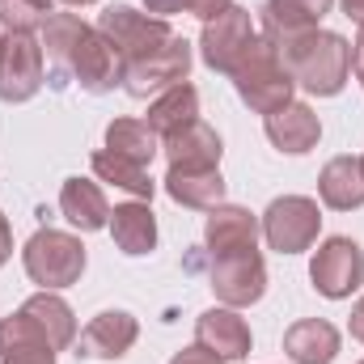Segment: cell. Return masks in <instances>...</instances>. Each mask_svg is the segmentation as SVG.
I'll return each instance as SVG.
<instances>
[{
    "instance_id": "13",
    "label": "cell",
    "mask_w": 364,
    "mask_h": 364,
    "mask_svg": "<svg viewBox=\"0 0 364 364\" xmlns=\"http://www.w3.org/2000/svg\"><path fill=\"white\" fill-rule=\"evenodd\" d=\"M136 335H140V322L127 309H106L81 331L77 356H85V360H119V356L132 352Z\"/></svg>"
},
{
    "instance_id": "5",
    "label": "cell",
    "mask_w": 364,
    "mask_h": 364,
    "mask_svg": "<svg viewBox=\"0 0 364 364\" xmlns=\"http://www.w3.org/2000/svg\"><path fill=\"white\" fill-rule=\"evenodd\" d=\"M186 73H191V43L174 34L166 47H157V51L123 64V90L144 102L153 93H166L170 85H182Z\"/></svg>"
},
{
    "instance_id": "19",
    "label": "cell",
    "mask_w": 364,
    "mask_h": 364,
    "mask_svg": "<svg viewBox=\"0 0 364 364\" xmlns=\"http://www.w3.org/2000/svg\"><path fill=\"white\" fill-rule=\"evenodd\" d=\"M284 352L292 364H331L339 356V331L326 318H305L292 322L284 335Z\"/></svg>"
},
{
    "instance_id": "11",
    "label": "cell",
    "mask_w": 364,
    "mask_h": 364,
    "mask_svg": "<svg viewBox=\"0 0 364 364\" xmlns=\"http://www.w3.org/2000/svg\"><path fill=\"white\" fill-rule=\"evenodd\" d=\"M212 292L229 305V309H246L267 292V267L259 259V250L246 255H229V259H212Z\"/></svg>"
},
{
    "instance_id": "2",
    "label": "cell",
    "mask_w": 364,
    "mask_h": 364,
    "mask_svg": "<svg viewBox=\"0 0 364 364\" xmlns=\"http://www.w3.org/2000/svg\"><path fill=\"white\" fill-rule=\"evenodd\" d=\"M233 85H237V97L259 110V114H272L279 106L292 102V90L296 81L288 77L284 60H279V47H275L267 34H255V43L242 51V60L233 64Z\"/></svg>"
},
{
    "instance_id": "36",
    "label": "cell",
    "mask_w": 364,
    "mask_h": 364,
    "mask_svg": "<svg viewBox=\"0 0 364 364\" xmlns=\"http://www.w3.org/2000/svg\"><path fill=\"white\" fill-rule=\"evenodd\" d=\"M64 4H73V9H81V4H97V0H64Z\"/></svg>"
},
{
    "instance_id": "29",
    "label": "cell",
    "mask_w": 364,
    "mask_h": 364,
    "mask_svg": "<svg viewBox=\"0 0 364 364\" xmlns=\"http://www.w3.org/2000/svg\"><path fill=\"white\" fill-rule=\"evenodd\" d=\"M51 13H55L51 0H0V21L13 34H30V30L47 26Z\"/></svg>"
},
{
    "instance_id": "14",
    "label": "cell",
    "mask_w": 364,
    "mask_h": 364,
    "mask_svg": "<svg viewBox=\"0 0 364 364\" xmlns=\"http://www.w3.org/2000/svg\"><path fill=\"white\" fill-rule=\"evenodd\" d=\"M203 242H208L212 259L246 255V250H255V242H259V220H255L246 208H237V203H216V208L208 212Z\"/></svg>"
},
{
    "instance_id": "17",
    "label": "cell",
    "mask_w": 364,
    "mask_h": 364,
    "mask_svg": "<svg viewBox=\"0 0 364 364\" xmlns=\"http://www.w3.org/2000/svg\"><path fill=\"white\" fill-rule=\"evenodd\" d=\"M161 149H166V157H170V170H216L220 166V136L208 127V123H191V127H182L178 136H170V140H161Z\"/></svg>"
},
{
    "instance_id": "22",
    "label": "cell",
    "mask_w": 364,
    "mask_h": 364,
    "mask_svg": "<svg viewBox=\"0 0 364 364\" xmlns=\"http://www.w3.org/2000/svg\"><path fill=\"white\" fill-rule=\"evenodd\" d=\"M335 0H267L263 4V34L284 38V34H305L318 30V21L331 13Z\"/></svg>"
},
{
    "instance_id": "7",
    "label": "cell",
    "mask_w": 364,
    "mask_h": 364,
    "mask_svg": "<svg viewBox=\"0 0 364 364\" xmlns=\"http://www.w3.org/2000/svg\"><path fill=\"white\" fill-rule=\"evenodd\" d=\"M309 279L322 296L343 301L364 284V250L352 237H326L309 263Z\"/></svg>"
},
{
    "instance_id": "15",
    "label": "cell",
    "mask_w": 364,
    "mask_h": 364,
    "mask_svg": "<svg viewBox=\"0 0 364 364\" xmlns=\"http://www.w3.org/2000/svg\"><path fill=\"white\" fill-rule=\"evenodd\" d=\"M318 136H322V123H318V114L305 102H288V106L267 114V140L279 153L301 157V153H309L318 144Z\"/></svg>"
},
{
    "instance_id": "27",
    "label": "cell",
    "mask_w": 364,
    "mask_h": 364,
    "mask_svg": "<svg viewBox=\"0 0 364 364\" xmlns=\"http://www.w3.org/2000/svg\"><path fill=\"white\" fill-rule=\"evenodd\" d=\"M106 149L127 157V161H136V166H149L161 153V136L144 119H114L106 127Z\"/></svg>"
},
{
    "instance_id": "9",
    "label": "cell",
    "mask_w": 364,
    "mask_h": 364,
    "mask_svg": "<svg viewBox=\"0 0 364 364\" xmlns=\"http://www.w3.org/2000/svg\"><path fill=\"white\" fill-rule=\"evenodd\" d=\"M43 90V47L30 34L0 38V102H30Z\"/></svg>"
},
{
    "instance_id": "18",
    "label": "cell",
    "mask_w": 364,
    "mask_h": 364,
    "mask_svg": "<svg viewBox=\"0 0 364 364\" xmlns=\"http://www.w3.org/2000/svg\"><path fill=\"white\" fill-rule=\"evenodd\" d=\"M110 237H114V246H119L123 255H132V259L149 255V250L157 246V216H153V208H149L144 199L119 203V208L110 212Z\"/></svg>"
},
{
    "instance_id": "31",
    "label": "cell",
    "mask_w": 364,
    "mask_h": 364,
    "mask_svg": "<svg viewBox=\"0 0 364 364\" xmlns=\"http://www.w3.org/2000/svg\"><path fill=\"white\" fill-rule=\"evenodd\" d=\"M170 364H225V360H216L208 348H199V343H195V348H182V352H178Z\"/></svg>"
},
{
    "instance_id": "12",
    "label": "cell",
    "mask_w": 364,
    "mask_h": 364,
    "mask_svg": "<svg viewBox=\"0 0 364 364\" xmlns=\"http://www.w3.org/2000/svg\"><path fill=\"white\" fill-rule=\"evenodd\" d=\"M195 343L199 348H208L216 360L233 364V360H246L250 356V326H246V318L237 314V309H208V314H199V322H195Z\"/></svg>"
},
{
    "instance_id": "32",
    "label": "cell",
    "mask_w": 364,
    "mask_h": 364,
    "mask_svg": "<svg viewBox=\"0 0 364 364\" xmlns=\"http://www.w3.org/2000/svg\"><path fill=\"white\" fill-rule=\"evenodd\" d=\"M9 255H13V229H9V216L0 212V267L9 263Z\"/></svg>"
},
{
    "instance_id": "37",
    "label": "cell",
    "mask_w": 364,
    "mask_h": 364,
    "mask_svg": "<svg viewBox=\"0 0 364 364\" xmlns=\"http://www.w3.org/2000/svg\"><path fill=\"white\" fill-rule=\"evenodd\" d=\"M360 364H364V360H360Z\"/></svg>"
},
{
    "instance_id": "6",
    "label": "cell",
    "mask_w": 364,
    "mask_h": 364,
    "mask_svg": "<svg viewBox=\"0 0 364 364\" xmlns=\"http://www.w3.org/2000/svg\"><path fill=\"white\" fill-rule=\"evenodd\" d=\"M318 229H322V212L305 195H284V199H275L272 208L263 212V237L279 255L309 250L314 237H318Z\"/></svg>"
},
{
    "instance_id": "8",
    "label": "cell",
    "mask_w": 364,
    "mask_h": 364,
    "mask_svg": "<svg viewBox=\"0 0 364 364\" xmlns=\"http://www.w3.org/2000/svg\"><path fill=\"white\" fill-rule=\"evenodd\" d=\"M255 43V21H250V9H237L229 4L225 13H216L212 21H203V34H199V55L212 73H233V64L242 60V51Z\"/></svg>"
},
{
    "instance_id": "23",
    "label": "cell",
    "mask_w": 364,
    "mask_h": 364,
    "mask_svg": "<svg viewBox=\"0 0 364 364\" xmlns=\"http://www.w3.org/2000/svg\"><path fill=\"white\" fill-rule=\"evenodd\" d=\"M199 119V93H195V85H170L166 93H157L153 97V106H149V127L161 136V140H170V136H178L182 127H191Z\"/></svg>"
},
{
    "instance_id": "33",
    "label": "cell",
    "mask_w": 364,
    "mask_h": 364,
    "mask_svg": "<svg viewBox=\"0 0 364 364\" xmlns=\"http://www.w3.org/2000/svg\"><path fill=\"white\" fill-rule=\"evenodd\" d=\"M352 68H356V77H360V85H364V26H360V38L352 43Z\"/></svg>"
},
{
    "instance_id": "30",
    "label": "cell",
    "mask_w": 364,
    "mask_h": 364,
    "mask_svg": "<svg viewBox=\"0 0 364 364\" xmlns=\"http://www.w3.org/2000/svg\"><path fill=\"white\" fill-rule=\"evenodd\" d=\"M233 0H144V9L153 17H170V13H191L199 21H212L216 13H225Z\"/></svg>"
},
{
    "instance_id": "35",
    "label": "cell",
    "mask_w": 364,
    "mask_h": 364,
    "mask_svg": "<svg viewBox=\"0 0 364 364\" xmlns=\"http://www.w3.org/2000/svg\"><path fill=\"white\" fill-rule=\"evenodd\" d=\"M339 4H343V13H348L356 26H364V0H339Z\"/></svg>"
},
{
    "instance_id": "21",
    "label": "cell",
    "mask_w": 364,
    "mask_h": 364,
    "mask_svg": "<svg viewBox=\"0 0 364 364\" xmlns=\"http://www.w3.org/2000/svg\"><path fill=\"white\" fill-rule=\"evenodd\" d=\"M60 212L73 229L93 233V229H106L110 225V208H106V195L102 186L90 178H68L60 186Z\"/></svg>"
},
{
    "instance_id": "10",
    "label": "cell",
    "mask_w": 364,
    "mask_h": 364,
    "mask_svg": "<svg viewBox=\"0 0 364 364\" xmlns=\"http://www.w3.org/2000/svg\"><path fill=\"white\" fill-rule=\"evenodd\" d=\"M68 73H73V81L85 93H110L114 85H123V60H119L114 43L102 30H93V26L81 34Z\"/></svg>"
},
{
    "instance_id": "24",
    "label": "cell",
    "mask_w": 364,
    "mask_h": 364,
    "mask_svg": "<svg viewBox=\"0 0 364 364\" xmlns=\"http://www.w3.org/2000/svg\"><path fill=\"white\" fill-rule=\"evenodd\" d=\"M21 314L47 335V343L55 348V352H64V348H73V339H77V318H73V309H68V301H60L55 292H34L26 305H21Z\"/></svg>"
},
{
    "instance_id": "25",
    "label": "cell",
    "mask_w": 364,
    "mask_h": 364,
    "mask_svg": "<svg viewBox=\"0 0 364 364\" xmlns=\"http://www.w3.org/2000/svg\"><path fill=\"white\" fill-rule=\"evenodd\" d=\"M90 26L77 17V13H51L47 26H43V47H47V60H51V85H64L68 77V64H73V51L81 43Z\"/></svg>"
},
{
    "instance_id": "16",
    "label": "cell",
    "mask_w": 364,
    "mask_h": 364,
    "mask_svg": "<svg viewBox=\"0 0 364 364\" xmlns=\"http://www.w3.org/2000/svg\"><path fill=\"white\" fill-rule=\"evenodd\" d=\"M0 364H55V348L21 309L0 322Z\"/></svg>"
},
{
    "instance_id": "4",
    "label": "cell",
    "mask_w": 364,
    "mask_h": 364,
    "mask_svg": "<svg viewBox=\"0 0 364 364\" xmlns=\"http://www.w3.org/2000/svg\"><path fill=\"white\" fill-rule=\"evenodd\" d=\"M97 30L114 43L123 64H132V60H140V55H149V51H157L174 38L166 17H153V13H140V9H127V4H110L102 13Z\"/></svg>"
},
{
    "instance_id": "34",
    "label": "cell",
    "mask_w": 364,
    "mask_h": 364,
    "mask_svg": "<svg viewBox=\"0 0 364 364\" xmlns=\"http://www.w3.org/2000/svg\"><path fill=\"white\" fill-rule=\"evenodd\" d=\"M352 339L364 343V296L356 301V309H352Z\"/></svg>"
},
{
    "instance_id": "28",
    "label": "cell",
    "mask_w": 364,
    "mask_h": 364,
    "mask_svg": "<svg viewBox=\"0 0 364 364\" xmlns=\"http://www.w3.org/2000/svg\"><path fill=\"white\" fill-rule=\"evenodd\" d=\"M93 174L102 182H114L119 191H127V195H136V199H153V191H157V182L149 174V166H136V161H127V157H119V153H110V149H97L90 157Z\"/></svg>"
},
{
    "instance_id": "3",
    "label": "cell",
    "mask_w": 364,
    "mask_h": 364,
    "mask_svg": "<svg viewBox=\"0 0 364 364\" xmlns=\"http://www.w3.org/2000/svg\"><path fill=\"white\" fill-rule=\"evenodd\" d=\"M21 263H26V275H30L34 284H43L47 292H55V288H68V284L81 279V272H85V246H81V237H73V233L38 229V233L26 242Z\"/></svg>"
},
{
    "instance_id": "1",
    "label": "cell",
    "mask_w": 364,
    "mask_h": 364,
    "mask_svg": "<svg viewBox=\"0 0 364 364\" xmlns=\"http://www.w3.org/2000/svg\"><path fill=\"white\" fill-rule=\"evenodd\" d=\"M272 43L279 47V60H284L288 77L305 93H318V97L343 93L348 73H352V47H348L343 34L305 30V34H284V38H272Z\"/></svg>"
},
{
    "instance_id": "20",
    "label": "cell",
    "mask_w": 364,
    "mask_h": 364,
    "mask_svg": "<svg viewBox=\"0 0 364 364\" xmlns=\"http://www.w3.org/2000/svg\"><path fill=\"white\" fill-rule=\"evenodd\" d=\"M318 195L335 212L364 208V157H335V161H326V170L318 178Z\"/></svg>"
},
{
    "instance_id": "26",
    "label": "cell",
    "mask_w": 364,
    "mask_h": 364,
    "mask_svg": "<svg viewBox=\"0 0 364 364\" xmlns=\"http://www.w3.org/2000/svg\"><path fill=\"white\" fill-rule=\"evenodd\" d=\"M166 191L182 208H208L212 212L225 199V178H220V170H170Z\"/></svg>"
}]
</instances>
